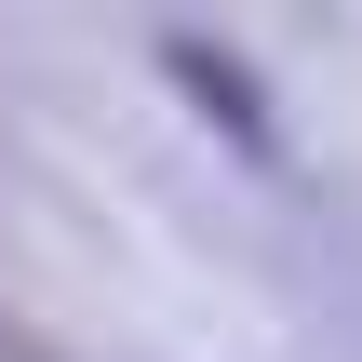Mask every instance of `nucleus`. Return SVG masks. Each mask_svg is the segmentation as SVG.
Listing matches in <instances>:
<instances>
[]
</instances>
